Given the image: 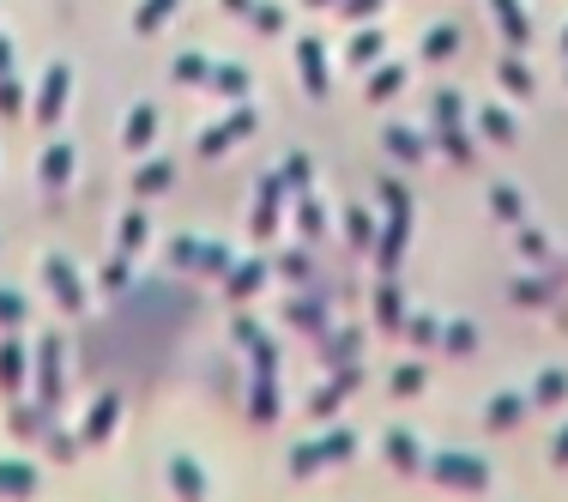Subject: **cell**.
I'll return each instance as SVG.
<instances>
[]
</instances>
